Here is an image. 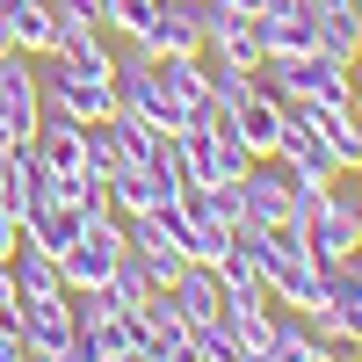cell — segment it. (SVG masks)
Returning a JSON list of instances; mask_svg holds the SVG:
<instances>
[{"mask_svg":"<svg viewBox=\"0 0 362 362\" xmlns=\"http://www.w3.org/2000/svg\"><path fill=\"white\" fill-rule=\"evenodd\" d=\"M153 87L189 116V109H203L210 95H203V51H174V58H153Z\"/></svg>","mask_w":362,"mask_h":362,"instance_id":"12","label":"cell"},{"mask_svg":"<svg viewBox=\"0 0 362 362\" xmlns=\"http://www.w3.org/2000/svg\"><path fill=\"white\" fill-rule=\"evenodd\" d=\"M109 297H116L124 312H145V297H153V276H145V261H138V254H124V261H116Z\"/></svg>","mask_w":362,"mask_h":362,"instance_id":"22","label":"cell"},{"mask_svg":"<svg viewBox=\"0 0 362 362\" xmlns=\"http://www.w3.org/2000/svg\"><path fill=\"white\" fill-rule=\"evenodd\" d=\"M196 22H203V51L210 58H232V66H261V22L254 15H232L225 0H196Z\"/></svg>","mask_w":362,"mask_h":362,"instance_id":"4","label":"cell"},{"mask_svg":"<svg viewBox=\"0 0 362 362\" xmlns=\"http://www.w3.org/2000/svg\"><path fill=\"white\" fill-rule=\"evenodd\" d=\"M15 247H22V218L0 210V261H15Z\"/></svg>","mask_w":362,"mask_h":362,"instance_id":"28","label":"cell"},{"mask_svg":"<svg viewBox=\"0 0 362 362\" xmlns=\"http://www.w3.org/2000/svg\"><path fill=\"white\" fill-rule=\"evenodd\" d=\"M225 247H232V225H218V218H189V239H181V254H189V261H210V268H218Z\"/></svg>","mask_w":362,"mask_h":362,"instance_id":"23","label":"cell"},{"mask_svg":"<svg viewBox=\"0 0 362 362\" xmlns=\"http://www.w3.org/2000/svg\"><path fill=\"white\" fill-rule=\"evenodd\" d=\"M174 305L189 312L196 326L218 319V312H225V276H218L210 261H189V268H181V283H174Z\"/></svg>","mask_w":362,"mask_h":362,"instance_id":"16","label":"cell"},{"mask_svg":"<svg viewBox=\"0 0 362 362\" xmlns=\"http://www.w3.org/2000/svg\"><path fill=\"white\" fill-rule=\"evenodd\" d=\"M290 181H297V167L283 153H268V160H254L239 174V189H247V225H276L283 218L290 210Z\"/></svg>","mask_w":362,"mask_h":362,"instance_id":"5","label":"cell"},{"mask_svg":"<svg viewBox=\"0 0 362 362\" xmlns=\"http://www.w3.org/2000/svg\"><path fill=\"white\" fill-rule=\"evenodd\" d=\"M239 362H268V348H239Z\"/></svg>","mask_w":362,"mask_h":362,"instance_id":"32","label":"cell"},{"mask_svg":"<svg viewBox=\"0 0 362 362\" xmlns=\"http://www.w3.org/2000/svg\"><path fill=\"white\" fill-rule=\"evenodd\" d=\"M305 124L326 138V153H334L341 181H362V109H355V102H334V109H305Z\"/></svg>","mask_w":362,"mask_h":362,"instance_id":"6","label":"cell"},{"mask_svg":"<svg viewBox=\"0 0 362 362\" xmlns=\"http://www.w3.org/2000/svg\"><path fill=\"white\" fill-rule=\"evenodd\" d=\"M225 124H232L239 138H247V153H254V160H268V153L283 145V124H290V109H283L276 95H261V87H254V95L239 102V109H225Z\"/></svg>","mask_w":362,"mask_h":362,"instance_id":"8","label":"cell"},{"mask_svg":"<svg viewBox=\"0 0 362 362\" xmlns=\"http://www.w3.org/2000/svg\"><path fill=\"white\" fill-rule=\"evenodd\" d=\"M8 276H15V297H37V290H66V268H58V254H37L29 239L15 247Z\"/></svg>","mask_w":362,"mask_h":362,"instance_id":"18","label":"cell"},{"mask_svg":"<svg viewBox=\"0 0 362 362\" xmlns=\"http://www.w3.org/2000/svg\"><path fill=\"white\" fill-rule=\"evenodd\" d=\"M80 145H87V174H116V167H131L124 153V131H116V116H102V124H80Z\"/></svg>","mask_w":362,"mask_h":362,"instance_id":"19","label":"cell"},{"mask_svg":"<svg viewBox=\"0 0 362 362\" xmlns=\"http://www.w3.org/2000/svg\"><path fill=\"white\" fill-rule=\"evenodd\" d=\"M138 44L153 58H174V51H203V22H196V0H160L153 15H145Z\"/></svg>","mask_w":362,"mask_h":362,"instance_id":"7","label":"cell"},{"mask_svg":"<svg viewBox=\"0 0 362 362\" xmlns=\"http://www.w3.org/2000/svg\"><path fill=\"white\" fill-rule=\"evenodd\" d=\"M0 22H8V51H51V0H0Z\"/></svg>","mask_w":362,"mask_h":362,"instance_id":"15","label":"cell"},{"mask_svg":"<svg viewBox=\"0 0 362 362\" xmlns=\"http://www.w3.org/2000/svg\"><path fill=\"white\" fill-rule=\"evenodd\" d=\"M312 51L341 58V66H362V44H355V22H348V8H341V15H319V37H312Z\"/></svg>","mask_w":362,"mask_h":362,"instance_id":"21","label":"cell"},{"mask_svg":"<svg viewBox=\"0 0 362 362\" xmlns=\"http://www.w3.org/2000/svg\"><path fill=\"white\" fill-rule=\"evenodd\" d=\"M348 362H362V341H348Z\"/></svg>","mask_w":362,"mask_h":362,"instance_id":"33","label":"cell"},{"mask_svg":"<svg viewBox=\"0 0 362 362\" xmlns=\"http://www.w3.org/2000/svg\"><path fill=\"white\" fill-rule=\"evenodd\" d=\"M80 232H87V218H80L73 203H58V196H44V203L29 210V218H22V239H29L37 254H66Z\"/></svg>","mask_w":362,"mask_h":362,"instance_id":"10","label":"cell"},{"mask_svg":"<svg viewBox=\"0 0 362 362\" xmlns=\"http://www.w3.org/2000/svg\"><path fill=\"white\" fill-rule=\"evenodd\" d=\"M29 348H22V334H15V312L8 319H0V362H22Z\"/></svg>","mask_w":362,"mask_h":362,"instance_id":"27","label":"cell"},{"mask_svg":"<svg viewBox=\"0 0 362 362\" xmlns=\"http://www.w3.org/2000/svg\"><path fill=\"white\" fill-rule=\"evenodd\" d=\"M305 239H312V261H348V254H362V189L334 181V189H326V203L312 210Z\"/></svg>","mask_w":362,"mask_h":362,"instance_id":"2","label":"cell"},{"mask_svg":"<svg viewBox=\"0 0 362 362\" xmlns=\"http://www.w3.org/2000/svg\"><path fill=\"white\" fill-rule=\"evenodd\" d=\"M109 362H116V355H109Z\"/></svg>","mask_w":362,"mask_h":362,"instance_id":"35","label":"cell"},{"mask_svg":"<svg viewBox=\"0 0 362 362\" xmlns=\"http://www.w3.org/2000/svg\"><path fill=\"white\" fill-rule=\"evenodd\" d=\"M44 189H51V174L37 167V153H29V145L0 153V210H8V218H29V210L44 203Z\"/></svg>","mask_w":362,"mask_h":362,"instance_id":"9","label":"cell"},{"mask_svg":"<svg viewBox=\"0 0 362 362\" xmlns=\"http://www.w3.org/2000/svg\"><path fill=\"white\" fill-rule=\"evenodd\" d=\"M348 22H355V44H362V0H348Z\"/></svg>","mask_w":362,"mask_h":362,"instance_id":"31","label":"cell"},{"mask_svg":"<svg viewBox=\"0 0 362 362\" xmlns=\"http://www.w3.org/2000/svg\"><path fill=\"white\" fill-rule=\"evenodd\" d=\"M210 218L218 225H247V189H239V181H210Z\"/></svg>","mask_w":362,"mask_h":362,"instance_id":"25","label":"cell"},{"mask_svg":"<svg viewBox=\"0 0 362 362\" xmlns=\"http://www.w3.org/2000/svg\"><path fill=\"white\" fill-rule=\"evenodd\" d=\"M312 355H319L312 319L290 312V305H276V319H268V362H312Z\"/></svg>","mask_w":362,"mask_h":362,"instance_id":"17","label":"cell"},{"mask_svg":"<svg viewBox=\"0 0 362 362\" xmlns=\"http://www.w3.org/2000/svg\"><path fill=\"white\" fill-rule=\"evenodd\" d=\"M203 95L218 102V109H239V102L254 95V73L232 66V58H210V51H203Z\"/></svg>","mask_w":362,"mask_h":362,"instance_id":"20","label":"cell"},{"mask_svg":"<svg viewBox=\"0 0 362 362\" xmlns=\"http://www.w3.org/2000/svg\"><path fill=\"white\" fill-rule=\"evenodd\" d=\"M196 348H203V362H239V334L225 326V312L196 326Z\"/></svg>","mask_w":362,"mask_h":362,"instance_id":"24","label":"cell"},{"mask_svg":"<svg viewBox=\"0 0 362 362\" xmlns=\"http://www.w3.org/2000/svg\"><path fill=\"white\" fill-rule=\"evenodd\" d=\"M355 109H362V95H355Z\"/></svg>","mask_w":362,"mask_h":362,"instance_id":"34","label":"cell"},{"mask_svg":"<svg viewBox=\"0 0 362 362\" xmlns=\"http://www.w3.org/2000/svg\"><path fill=\"white\" fill-rule=\"evenodd\" d=\"M15 334H22V348H37V355H66V341H73V297L66 290L15 297Z\"/></svg>","mask_w":362,"mask_h":362,"instance_id":"3","label":"cell"},{"mask_svg":"<svg viewBox=\"0 0 362 362\" xmlns=\"http://www.w3.org/2000/svg\"><path fill=\"white\" fill-rule=\"evenodd\" d=\"M124 218H87V232L73 239L66 254H58V268H66V290H102L116 276V261H124Z\"/></svg>","mask_w":362,"mask_h":362,"instance_id":"1","label":"cell"},{"mask_svg":"<svg viewBox=\"0 0 362 362\" xmlns=\"http://www.w3.org/2000/svg\"><path fill=\"white\" fill-rule=\"evenodd\" d=\"M305 8H312V15H341L348 0H305Z\"/></svg>","mask_w":362,"mask_h":362,"instance_id":"30","label":"cell"},{"mask_svg":"<svg viewBox=\"0 0 362 362\" xmlns=\"http://www.w3.org/2000/svg\"><path fill=\"white\" fill-rule=\"evenodd\" d=\"M29 138H37V131H29L22 116H15L8 102H0V153H15V145H29Z\"/></svg>","mask_w":362,"mask_h":362,"instance_id":"26","label":"cell"},{"mask_svg":"<svg viewBox=\"0 0 362 362\" xmlns=\"http://www.w3.org/2000/svg\"><path fill=\"white\" fill-rule=\"evenodd\" d=\"M29 153H37L44 174H80V167H87V145H80V124H73V116H44L37 138H29Z\"/></svg>","mask_w":362,"mask_h":362,"instance_id":"11","label":"cell"},{"mask_svg":"<svg viewBox=\"0 0 362 362\" xmlns=\"http://www.w3.org/2000/svg\"><path fill=\"white\" fill-rule=\"evenodd\" d=\"M312 37H319V15H312V8H268V15H261V51H268V58L312 51Z\"/></svg>","mask_w":362,"mask_h":362,"instance_id":"14","label":"cell"},{"mask_svg":"<svg viewBox=\"0 0 362 362\" xmlns=\"http://www.w3.org/2000/svg\"><path fill=\"white\" fill-rule=\"evenodd\" d=\"M15 312V276H8V261H0V319Z\"/></svg>","mask_w":362,"mask_h":362,"instance_id":"29","label":"cell"},{"mask_svg":"<svg viewBox=\"0 0 362 362\" xmlns=\"http://www.w3.org/2000/svg\"><path fill=\"white\" fill-rule=\"evenodd\" d=\"M276 153L297 167V174H312V181H341V167H334V153H326V138L305 124V109H290V124H283V145Z\"/></svg>","mask_w":362,"mask_h":362,"instance_id":"13","label":"cell"}]
</instances>
